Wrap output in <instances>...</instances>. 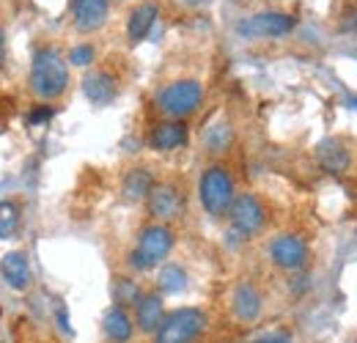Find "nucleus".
<instances>
[{
    "label": "nucleus",
    "mask_w": 357,
    "mask_h": 343,
    "mask_svg": "<svg viewBox=\"0 0 357 343\" xmlns=\"http://www.w3.org/2000/svg\"><path fill=\"white\" fill-rule=\"evenodd\" d=\"M267 310V297H264V289L250 280V277H242L231 286L228 291V313L236 324L242 327H250V324H259L261 316Z\"/></svg>",
    "instance_id": "6"
},
{
    "label": "nucleus",
    "mask_w": 357,
    "mask_h": 343,
    "mask_svg": "<svg viewBox=\"0 0 357 343\" xmlns=\"http://www.w3.org/2000/svg\"><path fill=\"white\" fill-rule=\"evenodd\" d=\"M308 242L297 234H278L267 242L269 264L280 272H297L308 264Z\"/></svg>",
    "instance_id": "9"
},
{
    "label": "nucleus",
    "mask_w": 357,
    "mask_h": 343,
    "mask_svg": "<svg viewBox=\"0 0 357 343\" xmlns=\"http://www.w3.org/2000/svg\"><path fill=\"white\" fill-rule=\"evenodd\" d=\"M294 17L291 14H283V11H261V14H253L248 20H242L236 25L239 36L245 39H283L294 31Z\"/></svg>",
    "instance_id": "10"
},
{
    "label": "nucleus",
    "mask_w": 357,
    "mask_h": 343,
    "mask_svg": "<svg viewBox=\"0 0 357 343\" xmlns=\"http://www.w3.org/2000/svg\"><path fill=\"white\" fill-rule=\"evenodd\" d=\"M184 289H187V269L165 261L157 269V291L162 297H174V294H181Z\"/></svg>",
    "instance_id": "21"
},
{
    "label": "nucleus",
    "mask_w": 357,
    "mask_h": 343,
    "mask_svg": "<svg viewBox=\"0 0 357 343\" xmlns=\"http://www.w3.org/2000/svg\"><path fill=\"white\" fill-rule=\"evenodd\" d=\"M55 119V107L52 105H42V102H36L31 110H28V116H25V124L28 127H45Z\"/></svg>",
    "instance_id": "25"
},
{
    "label": "nucleus",
    "mask_w": 357,
    "mask_h": 343,
    "mask_svg": "<svg viewBox=\"0 0 357 343\" xmlns=\"http://www.w3.org/2000/svg\"><path fill=\"white\" fill-rule=\"evenodd\" d=\"M192 3H206V0H192Z\"/></svg>",
    "instance_id": "29"
},
{
    "label": "nucleus",
    "mask_w": 357,
    "mask_h": 343,
    "mask_svg": "<svg viewBox=\"0 0 357 343\" xmlns=\"http://www.w3.org/2000/svg\"><path fill=\"white\" fill-rule=\"evenodd\" d=\"M102 335H105L107 343H132V338L137 335L132 321V310L113 302L102 313Z\"/></svg>",
    "instance_id": "15"
},
{
    "label": "nucleus",
    "mask_w": 357,
    "mask_h": 343,
    "mask_svg": "<svg viewBox=\"0 0 357 343\" xmlns=\"http://www.w3.org/2000/svg\"><path fill=\"white\" fill-rule=\"evenodd\" d=\"M154 184H157V178L146 165H132L121 176V198L127 204H146Z\"/></svg>",
    "instance_id": "17"
},
{
    "label": "nucleus",
    "mask_w": 357,
    "mask_h": 343,
    "mask_svg": "<svg viewBox=\"0 0 357 343\" xmlns=\"http://www.w3.org/2000/svg\"><path fill=\"white\" fill-rule=\"evenodd\" d=\"M22 231V204L17 198L0 201V239H17Z\"/></svg>",
    "instance_id": "22"
},
{
    "label": "nucleus",
    "mask_w": 357,
    "mask_h": 343,
    "mask_svg": "<svg viewBox=\"0 0 357 343\" xmlns=\"http://www.w3.org/2000/svg\"><path fill=\"white\" fill-rule=\"evenodd\" d=\"M319 162L324 165V171L330 173H344L349 168V162H352V157H349V151H347V146L341 143V140H321L319 143Z\"/></svg>",
    "instance_id": "20"
},
{
    "label": "nucleus",
    "mask_w": 357,
    "mask_h": 343,
    "mask_svg": "<svg viewBox=\"0 0 357 343\" xmlns=\"http://www.w3.org/2000/svg\"><path fill=\"white\" fill-rule=\"evenodd\" d=\"M157 17H160V6L154 0H140L130 11V17H127V36H130V42L137 44L143 42V39H149Z\"/></svg>",
    "instance_id": "18"
},
{
    "label": "nucleus",
    "mask_w": 357,
    "mask_h": 343,
    "mask_svg": "<svg viewBox=\"0 0 357 343\" xmlns=\"http://www.w3.org/2000/svg\"><path fill=\"white\" fill-rule=\"evenodd\" d=\"M267 220H269L267 206H264V201L256 192H239L234 198V206L228 212V222H231V231L239 239L259 236L267 228Z\"/></svg>",
    "instance_id": "7"
},
{
    "label": "nucleus",
    "mask_w": 357,
    "mask_h": 343,
    "mask_svg": "<svg viewBox=\"0 0 357 343\" xmlns=\"http://www.w3.org/2000/svg\"><path fill=\"white\" fill-rule=\"evenodd\" d=\"M0 277L11 291H28L33 283V266L25 250H8L0 256Z\"/></svg>",
    "instance_id": "14"
},
{
    "label": "nucleus",
    "mask_w": 357,
    "mask_h": 343,
    "mask_svg": "<svg viewBox=\"0 0 357 343\" xmlns=\"http://www.w3.org/2000/svg\"><path fill=\"white\" fill-rule=\"evenodd\" d=\"M154 105L157 110L162 113V119H190L201 110L204 105V83L195 80V77H176L171 83L157 91L154 96Z\"/></svg>",
    "instance_id": "5"
},
{
    "label": "nucleus",
    "mask_w": 357,
    "mask_h": 343,
    "mask_svg": "<svg viewBox=\"0 0 357 343\" xmlns=\"http://www.w3.org/2000/svg\"><path fill=\"white\" fill-rule=\"evenodd\" d=\"M146 212L151 222L174 225L187 212V192L181 190L178 181H157L146 198Z\"/></svg>",
    "instance_id": "8"
},
{
    "label": "nucleus",
    "mask_w": 357,
    "mask_h": 343,
    "mask_svg": "<svg viewBox=\"0 0 357 343\" xmlns=\"http://www.w3.org/2000/svg\"><path fill=\"white\" fill-rule=\"evenodd\" d=\"M146 289L135 280V277H119L116 286H113V302L116 305H124V307H132L135 300L143 294Z\"/></svg>",
    "instance_id": "23"
},
{
    "label": "nucleus",
    "mask_w": 357,
    "mask_h": 343,
    "mask_svg": "<svg viewBox=\"0 0 357 343\" xmlns=\"http://www.w3.org/2000/svg\"><path fill=\"white\" fill-rule=\"evenodd\" d=\"M236 195H239L236 192V178H234L228 165L212 162V165L204 168L201 178H198V201H201V209L206 212V217L225 220Z\"/></svg>",
    "instance_id": "3"
},
{
    "label": "nucleus",
    "mask_w": 357,
    "mask_h": 343,
    "mask_svg": "<svg viewBox=\"0 0 357 343\" xmlns=\"http://www.w3.org/2000/svg\"><path fill=\"white\" fill-rule=\"evenodd\" d=\"M289 338L283 333H272V335H264V338H256L253 343H286Z\"/></svg>",
    "instance_id": "28"
},
{
    "label": "nucleus",
    "mask_w": 357,
    "mask_h": 343,
    "mask_svg": "<svg viewBox=\"0 0 357 343\" xmlns=\"http://www.w3.org/2000/svg\"><path fill=\"white\" fill-rule=\"evenodd\" d=\"M176 247V234L165 222H149L137 231L132 250L127 253V266L135 275H146L160 269Z\"/></svg>",
    "instance_id": "2"
},
{
    "label": "nucleus",
    "mask_w": 357,
    "mask_h": 343,
    "mask_svg": "<svg viewBox=\"0 0 357 343\" xmlns=\"http://www.w3.org/2000/svg\"><path fill=\"white\" fill-rule=\"evenodd\" d=\"M69 86H72V66L66 55L55 44L33 47L28 66V91L33 93V99L42 105H52L66 96Z\"/></svg>",
    "instance_id": "1"
},
{
    "label": "nucleus",
    "mask_w": 357,
    "mask_h": 343,
    "mask_svg": "<svg viewBox=\"0 0 357 343\" xmlns=\"http://www.w3.org/2000/svg\"><path fill=\"white\" fill-rule=\"evenodd\" d=\"M190 143V127L178 119H160L146 135V146L157 154H171Z\"/></svg>",
    "instance_id": "13"
},
{
    "label": "nucleus",
    "mask_w": 357,
    "mask_h": 343,
    "mask_svg": "<svg viewBox=\"0 0 357 343\" xmlns=\"http://www.w3.org/2000/svg\"><path fill=\"white\" fill-rule=\"evenodd\" d=\"M121 93V77L110 66H93L83 75V96L93 107H107Z\"/></svg>",
    "instance_id": "11"
},
{
    "label": "nucleus",
    "mask_w": 357,
    "mask_h": 343,
    "mask_svg": "<svg viewBox=\"0 0 357 343\" xmlns=\"http://www.w3.org/2000/svg\"><path fill=\"white\" fill-rule=\"evenodd\" d=\"M209 333V313L198 305H181L165 313L151 343H201Z\"/></svg>",
    "instance_id": "4"
},
{
    "label": "nucleus",
    "mask_w": 357,
    "mask_h": 343,
    "mask_svg": "<svg viewBox=\"0 0 357 343\" xmlns=\"http://www.w3.org/2000/svg\"><path fill=\"white\" fill-rule=\"evenodd\" d=\"M130 310H132L135 330H137L140 335H149V338L157 333V327L162 324V319H165V313H168L165 297H162L157 289H146V291L135 300V305Z\"/></svg>",
    "instance_id": "12"
},
{
    "label": "nucleus",
    "mask_w": 357,
    "mask_h": 343,
    "mask_svg": "<svg viewBox=\"0 0 357 343\" xmlns=\"http://www.w3.org/2000/svg\"><path fill=\"white\" fill-rule=\"evenodd\" d=\"M96 47L91 42H80L75 44V47H69V52H66V61H69V66H77V69H91L93 66V61H96Z\"/></svg>",
    "instance_id": "24"
},
{
    "label": "nucleus",
    "mask_w": 357,
    "mask_h": 343,
    "mask_svg": "<svg viewBox=\"0 0 357 343\" xmlns=\"http://www.w3.org/2000/svg\"><path fill=\"white\" fill-rule=\"evenodd\" d=\"M234 140H236V132H234V124L228 119H215L209 127L204 129V151L212 154V157H223L234 148Z\"/></svg>",
    "instance_id": "19"
},
{
    "label": "nucleus",
    "mask_w": 357,
    "mask_h": 343,
    "mask_svg": "<svg viewBox=\"0 0 357 343\" xmlns=\"http://www.w3.org/2000/svg\"><path fill=\"white\" fill-rule=\"evenodd\" d=\"M11 116H14V99L11 96H0V135L8 132Z\"/></svg>",
    "instance_id": "26"
},
{
    "label": "nucleus",
    "mask_w": 357,
    "mask_h": 343,
    "mask_svg": "<svg viewBox=\"0 0 357 343\" xmlns=\"http://www.w3.org/2000/svg\"><path fill=\"white\" fill-rule=\"evenodd\" d=\"M110 17V0H72V25L80 33H96Z\"/></svg>",
    "instance_id": "16"
},
{
    "label": "nucleus",
    "mask_w": 357,
    "mask_h": 343,
    "mask_svg": "<svg viewBox=\"0 0 357 343\" xmlns=\"http://www.w3.org/2000/svg\"><path fill=\"white\" fill-rule=\"evenodd\" d=\"M8 69V31L0 22V75Z\"/></svg>",
    "instance_id": "27"
}]
</instances>
